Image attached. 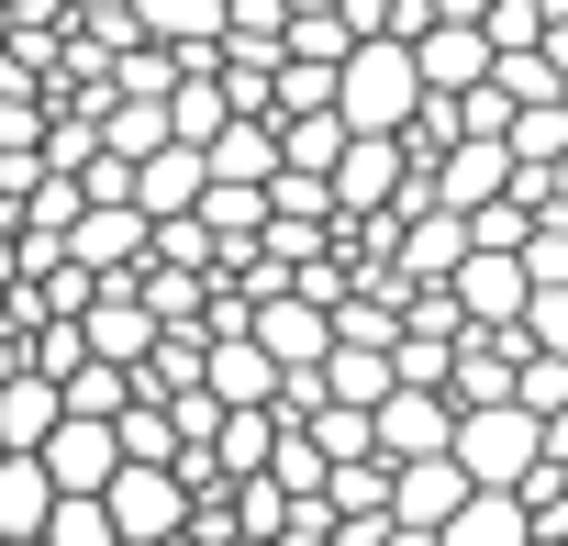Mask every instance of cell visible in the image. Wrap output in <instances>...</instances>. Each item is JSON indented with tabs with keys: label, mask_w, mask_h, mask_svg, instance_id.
Here are the masks:
<instances>
[{
	"label": "cell",
	"mask_w": 568,
	"mask_h": 546,
	"mask_svg": "<svg viewBox=\"0 0 568 546\" xmlns=\"http://www.w3.org/2000/svg\"><path fill=\"white\" fill-rule=\"evenodd\" d=\"M335 101H346L357 134H402V123L424 112V57H413V34H357V57L335 68Z\"/></svg>",
	"instance_id": "6da1fadb"
},
{
	"label": "cell",
	"mask_w": 568,
	"mask_h": 546,
	"mask_svg": "<svg viewBox=\"0 0 568 546\" xmlns=\"http://www.w3.org/2000/svg\"><path fill=\"white\" fill-rule=\"evenodd\" d=\"M457 457H468V479H535V457H546V413L535 402H457Z\"/></svg>",
	"instance_id": "7a4b0ae2"
},
{
	"label": "cell",
	"mask_w": 568,
	"mask_h": 546,
	"mask_svg": "<svg viewBox=\"0 0 568 546\" xmlns=\"http://www.w3.org/2000/svg\"><path fill=\"white\" fill-rule=\"evenodd\" d=\"M112 513H123V546H156V535H179V524L201 513V491H190V468H179V457H123Z\"/></svg>",
	"instance_id": "3957f363"
},
{
	"label": "cell",
	"mask_w": 568,
	"mask_h": 546,
	"mask_svg": "<svg viewBox=\"0 0 568 546\" xmlns=\"http://www.w3.org/2000/svg\"><path fill=\"white\" fill-rule=\"evenodd\" d=\"M524 357H535V324H468L457 335V402H513L524 391Z\"/></svg>",
	"instance_id": "277c9868"
},
{
	"label": "cell",
	"mask_w": 568,
	"mask_h": 546,
	"mask_svg": "<svg viewBox=\"0 0 568 546\" xmlns=\"http://www.w3.org/2000/svg\"><path fill=\"white\" fill-rule=\"evenodd\" d=\"M123 413H68L57 435H45V468H57V491H112L123 479Z\"/></svg>",
	"instance_id": "5b68a950"
},
{
	"label": "cell",
	"mask_w": 568,
	"mask_h": 546,
	"mask_svg": "<svg viewBox=\"0 0 568 546\" xmlns=\"http://www.w3.org/2000/svg\"><path fill=\"white\" fill-rule=\"evenodd\" d=\"M435 446H457V391L446 380H402L379 402V457H435Z\"/></svg>",
	"instance_id": "8992f818"
},
{
	"label": "cell",
	"mask_w": 568,
	"mask_h": 546,
	"mask_svg": "<svg viewBox=\"0 0 568 546\" xmlns=\"http://www.w3.org/2000/svg\"><path fill=\"white\" fill-rule=\"evenodd\" d=\"M457 302H468V324H524V313H535V267H524V245H468Z\"/></svg>",
	"instance_id": "52a82bcc"
},
{
	"label": "cell",
	"mask_w": 568,
	"mask_h": 546,
	"mask_svg": "<svg viewBox=\"0 0 568 546\" xmlns=\"http://www.w3.org/2000/svg\"><path fill=\"white\" fill-rule=\"evenodd\" d=\"M468 491H479V479H468V457H457V446H435V457H402V491H390V513H402V524H424V535H446Z\"/></svg>",
	"instance_id": "ba28073f"
},
{
	"label": "cell",
	"mask_w": 568,
	"mask_h": 546,
	"mask_svg": "<svg viewBox=\"0 0 568 546\" xmlns=\"http://www.w3.org/2000/svg\"><path fill=\"white\" fill-rule=\"evenodd\" d=\"M413 57H424V90H479V79L501 68L490 23H446V12H435V23L413 34Z\"/></svg>",
	"instance_id": "9c48e42d"
},
{
	"label": "cell",
	"mask_w": 568,
	"mask_h": 546,
	"mask_svg": "<svg viewBox=\"0 0 568 546\" xmlns=\"http://www.w3.org/2000/svg\"><path fill=\"white\" fill-rule=\"evenodd\" d=\"M413 168H424V156H413L402 134H357V145L335 156V190H346V212H390Z\"/></svg>",
	"instance_id": "30bf717a"
},
{
	"label": "cell",
	"mask_w": 568,
	"mask_h": 546,
	"mask_svg": "<svg viewBox=\"0 0 568 546\" xmlns=\"http://www.w3.org/2000/svg\"><path fill=\"white\" fill-rule=\"evenodd\" d=\"M201 190H212V145H190V134H168L156 156H134V201L168 223V212H201Z\"/></svg>",
	"instance_id": "8fae6325"
},
{
	"label": "cell",
	"mask_w": 568,
	"mask_h": 546,
	"mask_svg": "<svg viewBox=\"0 0 568 546\" xmlns=\"http://www.w3.org/2000/svg\"><path fill=\"white\" fill-rule=\"evenodd\" d=\"M513 168H524V156H513V134H468V145H446L435 190H446L457 212H479V201H501V190H513Z\"/></svg>",
	"instance_id": "7c38bea8"
},
{
	"label": "cell",
	"mask_w": 568,
	"mask_h": 546,
	"mask_svg": "<svg viewBox=\"0 0 568 546\" xmlns=\"http://www.w3.org/2000/svg\"><path fill=\"white\" fill-rule=\"evenodd\" d=\"M256 335L291 357V368H313V357H335V302H313V291H278V302H256Z\"/></svg>",
	"instance_id": "4fadbf2b"
},
{
	"label": "cell",
	"mask_w": 568,
	"mask_h": 546,
	"mask_svg": "<svg viewBox=\"0 0 568 546\" xmlns=\"http://www.w3.org/2000/svg\"><path fill=\"white\" fill-rule=\"evenodd\" d=\"M57 513V468H45V446H0V535H34Z\"/></svg>",
	"instance_id": "5bb4252c"
},
{
	"label": "cell",
	"mask_w": 568,
	"mask_h": 546,
	"mask_svg": "<svg viewBox=\"0 0 568 546\" xmlns=\"http://www.w3.org/2000/svg\"><path fill=\"white\" fill-rule=\"evenodd\" d=\"M324 380H335V402H390L402 391V346H357V335H335V357H324Z\"/></svg>",
	"instance_id": "9a60e30c"
},
{
	"label": "cell",
	"mask_w": 568,
	"mask_h": 546,
	"mask_svg": "<svg viewBox=\"0 0 568 546\" xmlns=\"http://www.w3.org/2000/svg\"><path fill=\"white\" fill-rule=\"evenodd\" d=\"M278 134H291V168H335V156L357 145L346 101H324V112H278Z\"/></svg>",
	"instance_id": "2e32d148"
},
{
	"label": "cell",
	"mask_w": 568,
	"mask_h": 546,
	"mask_svg": "<svg viewBox=\"0 0 568 546\" xmlns=\"http://www.w3.org/2000/svg\"><path fill=\"white\" fill-rule=\"evenodd\" d=\"M134 12H145V34H156V46H201V34H223V23H234V0H134Z\"/></svg>",
	"instance_id": "e0dca14e"
},
{
	"label": "cell",
	"mask_w": 568,
	"mask_h": 546,
	"mask_svg": "<svg viewBox=\"0 0 568 546\" xmlns=\"http://www.w3.org/2000/svg\"><path fill=\"white\" fill-rule=\"evenodd\" d=\"M168 101H179V134H190V145H212V134L234 123V90H223V68H212V79H179Z\"/></svg>",
	"instance_id": "ac0fdd59"
},
{
	"label": "cell",
	"mask_w": 568,
	"mask_h": 546,
	"mask_svg": "<svg viewBox=\"0 0 568 546\" xmlns=\"http://www.w3.org/2000/svg\"><path fill=\"white\" fill-rule=\"evenodd\" d=\"M278 479H291V491H324L335 479V446H324V424H291V435H278V457H267Z\"/></svg>",
	"instance_id": "d6986e66"
},
{
	"label": "cell",
	"mask_w": 568,
	"mask_h": 546,
	"mask_svg": "<svg viewBox=\"0 0 568 546\" xmlns=\"http://www.w3.org/2000/svg\"><path fill=\"white\" fill-rule=\"evenodd\" d=\"M335 101V68L324 57H291V68H278V112H324Z\"/></svg>",
	"instance_id": "ffe728a7"
},
{
	"label": "cell",
	"mask_w": 568,
	"mask_h": 546,
	"mask_svg": "<svg viewBox=\"0 0 568 546\" xmlns=\"http://www.w3.org/2000/svg\"><path fill=\"white\" fill-rule=\"evenodd\" d=\"M513 402H535V413H568V357H557V346H535V357H524V391H513Z\"/></svg>",
	"instance_id": "44dd1931"
},
{
	"label": "cell",
	"mask_w": 568,
	"mask_h": 546,
	"mask_svg": "<svg viewBox=\"0 0 568 546\" xmlns=\"http://www.w3.org/2000/svg\"><path fill=\"white\" fill-rule=\"evenodd\" d=\"M524 324H535V346L568 357V280H535V313H524Z\"/></svg>",
	"instance_id": "7402d4cb"
},
{
	"label": "cell",
	"mask_w": 568,
	"mask_h": 546,
	"mask_svg": "<svg viewBox=\"0 0 568 546\" xmlns=\"http://www.w3.org/2000/svg\"><path fill=\"white\" fill-rule=\"evenodd\" d=\"M435 12H446V23H490V0H435Z\"/></svg>",
	"instance_id": "603a6c76"
},
{
	"label": "cell",
	"mask_w": 568,
	"mask_h": 546,
	"mask_svg": "<svg viewBox=\"0 0 568 546\" xmlns=\"http://www.w3.org/2000/svg\"><path fill=\"white\" fill-rule=\"evenodd\" d=\"M12 23H23V0H0V46H12Z\"/></svg>",
	"instance_id": "cb8c5ba5"
},
{
	"label": "cell",
	"mask_w": 568,
	"mask_h": 546,
	"mask_svg": "<svg viewBox=\"0 0 568 546\" xmlns=\"http://www.w3.org/2000/svg\"><path fill=\"white\" fill-rule=\"evenodd\" d=\"M0 546H57V535H45V524H34V535H0Z\"/></svg>",
	"instance_id": "d4e9b609"
},
{
	"label": "cell",
	"mask_w": 568,
	"mask_h": 546,
	"mask_svg": "<svg viewBox=\"0 0 568 546\" xmlns=\"http://www.w3.org/2000/svg\"><path fill=\"white\" fill-rule=\"evenodd\" d=\"M68 12H123V0H68Z\"/></svg>",
	"instance_id": "484cf974"
}]
</instances>
